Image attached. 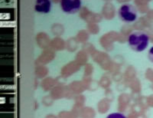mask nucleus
<instances>
[{
	"instance_id": "obj_2",
	"label": "nucleus",
	"mask_w": 153,
	"mask_h": 118,
	"mask_svg": "<svg viewBox=\"0 0 153 118\" xmlns=\"http://www.w3.org/2000/svg\"><path fill=\"white\" fill-rule=\"evenodd\" d=\"M118 15L121 21L125 23H132L138 18V12L136 7L130 3L123 4L118 10Z\"/></svg>"
},
{
	"instance_id": "obj_1",
	"label": "nucleus",
	"mask_w": 153,
	"mask_h": 118,
	"mask_svg": "<svg viewBox=\"0 0 153 118\" xmlns=\"http://www.w3.org/2000/svg\"><path fill=\"white\" fill-rule=\"evenodd\" d=\"M128 45L132 51L142 52L146 50L149 44V36L143 31H134L128 36Z\"/></svg>"
},
{
	"instance_id": "obj_5",
	"label": "nucleus",
	"mask_w": 153,
	"mask_h": 118,
	"mask_svg": "<svg viewBox=\"0 0 153 118\" xmlns=\"http://www.w3.org/2000/svg\"><path fill=\"white\" fill-rule=\"evenodd\" d=\"M106 118H127L123 114L119 113V112H114V113H111L109 115L106 116Z\"/></svg>"
},
{
	"instance_id": "obj_6",
	"label": "nucleus",
	"mask_w": 153,
	"mask_h": 118,
	"mask_svg": "<svg viewBox=\"0 0 153 118\" xmlns=\"http://www.w3.org/2000/svg\"><path fill=\"white\" fill-rule=\"evenodd\" d=\"M148 58L149 60L151 62L153 63V46H152L149 49L148 52Z\"/></svg>"
},
{
	"instance_id": "obj_4",
	"label": "nucleus",
	"mask_w": 153,
	"mask_h": 118,
	"mask_svg": "<svg viewBox=\"0 0 153 118\" xmlns=\"http://www.w3.org/2000/svg\"><path fill=\"white\" fill-rule=\"evenodd\" d=\"M52 2L51 0H36L35 3V12L41 14H48L51 10Z\"/></svg>"
},
{
	"instance_id": "obj_3",
	"label": "nucleus",
	"mask_w": 153,
	"mask_h": 118,
	"mask_svg": "<svg viewBox=\"0 0 153 118\" xmlns=\"http://www.w3.org/2000/svg\"><path fill=\"white\" fill-rule=\"evenodd\" d=\"M61 10L67 14H75L81 8V0H61Z\"/></svg>"
}]
</instances>
